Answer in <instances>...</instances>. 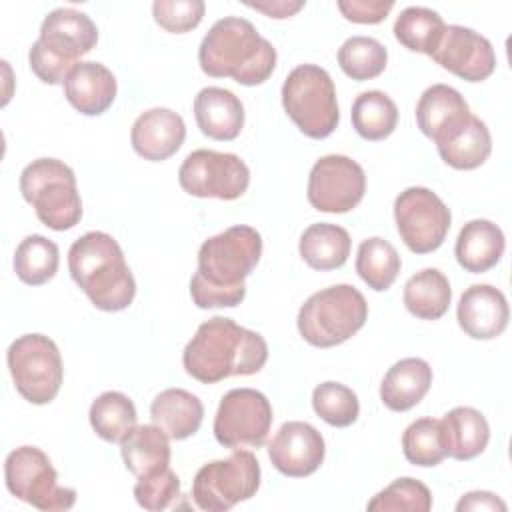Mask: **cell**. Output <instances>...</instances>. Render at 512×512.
I'll return each mask as SVG.
<instances>
[{
	"label": "cell",
	"instance_id": "32",
	"mask_svg": "<svg viewBox=\"0 0 512 512\" xmlns=\"http://www.w3.org/2000/svg\"><path fill=\"white\" fill-rule=\"evenodd\" d=\"M400 266V254L388 240L374 236L360 242L356 254V272L364 284H368V288L376 292L388 290L396 282Z\"/></svg>",
	"mask_w": 512,
	"mask_h": 512
},
{
	"label": "cell",
	"instance_id": "29",
	"mask_svg": "<svg viewBox=\"0 0 512 512\" xmlns=\"http://www.w3.org/2000/svg\"><path fill=\"white\" fill-rule=\"evenodd\" d=\"M402 300L412 316L420 320H438L448 312L452 288L444 272L438 268H424L406 280Z\"/></svg>",
	"mask_w": 512,
	"mask_h": 512
},
{
	"label": "cell",
	"instance_id": "38",
	"mask_svg": "<svg viewBox=\"0 0 512 512\" xmlns=\"http://www.w3.org/2000/svg\"><path fill=\"white\" fill-rule=\"evenodd\" d=\"M314 412L330 426L346 428L358 420L360 402L352 388L340 382H322L312 392Z\"/></svg>",
	"mask_w": 512,
	"mask_h": 512
},
{
	"label": "cell",
	"instance_id": "40",
	"mask_svg": "<svg viewBox=\"0 0 512 512\" xmlns=\"http://www.w3.org/2000/svg\"><path fill=\"white\" fill-rule=\"evenodd\" d=\"M134 498L144 510L158 512V510L174 508L182 498L180 480L176 472L170 470V466L156 474L142 476L134 484Z\"/></svg>",
	"mask_w": 512,
	"mask_h": 512
},
{
	"label": "cell",
	"instance_id": "16",
	"mask_svg": "<svg viewBox=\"0 0 512 512\" xmlns=\"http://www.w3.org/2000/svg\"><path fill=\"white\" fill-rule=\"evenodd\" d=\"M430 58L466 82H482L496 68V54L490 40L458 24L444 28Z\"/></svg>",
	"mask_w": 512,
	"mask_h": 512
},
{
	"label": "cell",
	"instance_id": "34",
	"mask_svg": "<svg viewBox=\"0 0 512 512\" xmlns=\"http://www.w3.org/2000/svg\"><path fill=\"white\" fill-rule=\"evenodd\" d=\"M60 264L58 246L40 234L26 236L14 252V272L28 286H42L54 278Z\"/></svg>",
	"mask_w": 512,
	"mask_h": 512
},
{
	"label": "cell",
	"instance_id": "18",
	"mask_svg": "<svg viewBox=\"0 0 512 512\" xmlns=\"http://www.w3.org/2000/svg\"><path fill=\"white\" fill-rule=\"evenodd\" d=\"M506 296L490 284H472L458 300L456 320L464 334L476 340H492L508 326Z\"/></svg>",
	"mask_w": 512,
	"mask_h": 512
},
{
	"label": "cell",
	"instance_id": "30",
	"mask_svg": "<svg viewBox=\"0 0 512 512\" xmlns=\"http://www.w3.org/2000/svg\"><path fill=\"white\" fill-rule=\"evenodd\" d=\"M436 148L448 166L456 170H474L488 160L492 152V136L480 118L470 116L454 136L436 144Z\"/></svg>",
	"mask_w": 512,
	"mask_h": 512
},
{
	"label": "cell",
	"instance_id": "41",
	"mask_svg": "<svg viewBox=\"0 0 512 512\" xmlns=\"http://www.w3.org/2000/svg\"><path fill=\"white\" fill-rule=\"evenodd\" d=\"M202 0H156L152 4V16L160 28L172 34H184L194 30L204 16Z\"/></svg>",
	"mask_w": 512,
	"mask_h": 512
},
{
	"label": "cell",
	"instance_id": "25",
	"mask_svg": "<svg viewBox=\"0 0 512 512\" xmlns=\"http://www.w3.org/2000/svg\"><path fill=\"white\" fill-rule=\"evenodd\" d=\"M446 456L472 460L482 454L490 440V426L484 414L472 406H456L440 420Z\"/></svg>",
	"mask_w": 512,
	"mask_h": 512
},
{
	"label": "cell",
	"instance_id": "10",
	"mask_svg": "<svg viewBox=\"0 0 512 512\" xmlns=\"http://www.w3.org/2000/svg\"><path fill=\"white\" fill-rule=\"evenodd\" d=\"M260 488V464L250 450H234L226 460L204 464L192 480V500L200 510L226 512L250 500Z\"/></svg>",
	"mask_w": 512,
	"mask_h": 512
},
{
	"label": "cell",
	"instance_id": "17",
	"mask_svg": "<svg viewBox=\"0 0 512 512\" xmlns=\"http://www.w3.org/2000/svg\"><path fill=\"white\" fill-rule=\"evenodd\" d=\"M326 444L322 434L308 422H284L268 444V458L272 466L290 478H304L314 474L324 462Z\"/></svg>",
	"mask_w": 512,
	"mask_h": 512
},
{
	"label": "cell",
	"instance_id": "2",
	"mask_svg": "<svg viewBox=\"0 0 512 512\" xmlns=\"http://www.w3.org/2000/svg\"><path fill=\"white\" fill-rule=\"evenodd\" d=\"M266 360L268 344L264 336L224 316L202 322L182 352L184 370L202 384L256 374Z\"/></svg>",
	"mask_w": 512,
	"mask_h": 512
},
{
	"label": "cell",
	"instance_id": "22",
	"mask_svg": "<svg viewBox=\"0 0 512 512\" xmlns=\"http://www.w3.org/2000/svg\"><path fill=\"white\" fill-rule=\"evenodd\" d=\"M194 118L204 136L230 142L244 128V106L234 92L206 86L194 98Z\"/></svg>",
	"mask_w": 512,
	"mask_h": 512
},
{
	"label": "cell",
	"instance_id": "42",
	"mask_svg": "<svg viewBox=\"0 0 512 512\" xmlns=\"http://www.w3.org/2000/svg\"><path fill=\"white\" fill-rule=\"evenodd\" d=\"M394 8V2H368V0H340L338 10L342 16L356 24H378Z\"/></svg>",
	"mask_w": 512,
	"mask_h": 512
},
{
	"label": "cell",
	"instance_id": "3",
	"mask_svg": "<svg viewBox=\"0 0 512 512\" xmlns=\"http://www.w3.org/2000/svg\"><path fill=\"white\" fill-rule=\"evenodd\" d=\"M198 62L212 78H232L242 86L264 84L276 68V48L256 26L238 16L212 24L198 48Z\"/></svg>",
	"mask_w": 512,
	"mask_h": 512
},
{
	"label": "cell",
	"instance_id": "27",
	"mask_svg": "<svg viewBox=\"0 0 512 512\" xmlns=\"http://www.w3.org/2000/svg\"><path fill=\"white\" fill-rule=\"evenodd\" d=\"M152 424L160 426L170 440H186L198 432L204 406L200 398L182 388L162 390L150 404Z\"/></svg>",
	"mask_w": 512,
	"mask_h": 512
},
{
	"label": "cell",
	"instance_id": "12",
	"mask_svg": "<svg viewBox=\"0 0 512 512\" xmlns=\"http://www.w3.org/2000/svg\"><path fill=\"white\" fill-rule=\"evenodd\" d=\"M272 404L254 388L228 390L214 416V436L230 450L264 446L272 428Z\"/></svg>",
	"mask_w": 512,
	"mask_h": 512
},
{
	"label": "cell",
	"instance_id": "39",
	"mask_svg": "<svg viewBox=\"0 0 512 512\" xmlns=\"http://www.w3.org/2000/svg\"><path fill=\"white\" fill-rule=\"evenodd\" d=\"M366 508L370 512H428L432 508V494L420 480L404 476L380 490Z\"/></svg>",
	"mask_w": 512,
	"mask_h": 512
},
{
	"label": "cell",
	"instance_id": "6",
	"mask_svg": "<svg viewBox=\"0 0 512 512\" xmlns=\"http://www.w3.org/2000/svg\"><path fill=\"white\" fill-rule=\"evenodd\" d=\"M368 318V302L350 284L314 292L298 310V332L316 348H332L352 338Z\"/></svg>",
	"mask_w": 512,
	"mask_h": 512
},
{
	"label": "cell",
	"instance_id": "8",
	"mask_svg": "<svg viewBox=\"0 0 512 512\" xmlns=\"http://www.w3.org/2000/svg\"><path fill=\"white\" fill-rule=\"evenodd\" d=\"M282 106L298 130L314 140L330 136L340 120L330 74L316 64H300L282 84Z\"/></svg>",
	"mask_w": 512,
	"mask_h": 512
},
{
	"label": "cell",
	"instance_id": "26",
	"mask_svg": "<svg viewBox=\"0 0 512 512\" xmlns=\"http://www.w3.org/2000/svg\"><path fill=\"white\" fill-rule=\"evenodd\" d=\"M118 444L126 470L136 478L170 466V436L156 424L134 426Z\"/></svg>",
	"mask_w": 512,
	"mask_h": 512
},
{
	"label": "cell",
	"instance_id": "9",
	"mask_svg": "<svg viewBox=\"0 0 512 512\" xmlns=\"http://www.w3.org/2000/svg\"><path fill=\"white\" fill-rule=\"evenodd\" d=\"M14 388L30 404H48L62 386V356L56 342L44 334H24L6 352Z\"/></svg>",
	"mask_w": 512,
	"mask_h": 512
},
{
	"label": "cell",
	"instance_id": "36",
	"mask_svg": "<svg viewBox=\"0 0 512 512\" xmlns=\"http://www.w3.org/2000/svg\"><path fill=\"white\" fill-rule=\"evenodd\" d=\"M388 62V50L376 38L352 36L338 48V64L342 72L356 80H372L380 76Z\"/></svg>",
	"mask_w": 512,
	"mask_h": 512
},
{
	"label": "cell",
	"instance_id": "5",
	"mask_svg": "<svg viewBox=\"0 0 512 512\" xmlns=\"http://www.w3.org/2000/svg\"><path fill=\"white\" fill-rule=\"evenodd\" d=\"M98 42V28L88 14L74 8H56L46 14L40 36L28 52L32 72L44 84H64L78 58Z\"/></svg>",
	"mask_w": 512,
	"mask_h": 512
},
{
	"label": "cell",
	"instance_id": "23",
	"mask_svg": "<svg viewBox=\"0 0 512 512\" xmlns=\"http://www.w3.org/2000/svg\"><path fill=\"white\" fill-rule=\"evenodd\" d=\"M432 386V368L422 358H402L388 368L380 384V400L392 412L414 408Z\"/></svg>",
	"mask_w": 512,
	"mask_h": 512
},
{
	"label": "cell",
	"instance_id": "28",
	"mask_svg": "<svg viewBox=\"0 0 512 512\" xmlns=\"http://www.w3.org/2000/svg\"><path fill=\"white\" fill-rule=\"evenodd\" d=\"M350 246L352 240L346 228L330 222H316L302 232L298 250L310 268L326 272L346 264Z\"/></svg>",
	"mask_w": 512,
	"mask_h": 512
},
{
	"label": "cell",
	"instance_id": "7",
	"mask_svg": "<svg viewBox=\"0 0 512 512\" xmlns=\"http://www.w3.org/2000/svg\"><path fill=\"white\" fill-rule=\"evenodd\" d=\"M20 192L34 208L38 220L50 230H70L82 218L76 174L62 160H32L20 174Z\"/></svg>",
	"mask_w": 512,
	"mask_h": 512
},
{
	"label": "cell",
	"instance_id": "20",
	"mask_svg": "<svg viewBox=\"0 0 512 512\" xmlns=\"http://www.w3.org/2000/svg\"><path fill=\"white\" fill-rule=\"evenodd\" d=\"M470 116L464 96L448 84H432L416 104V124L436 144L454 136Z\"/></svg>",
	"mask_w": 512,
	"mask_h": 512
},
{
	"label": "cell",
	"instance_id": "1",
	"mask_svg": "<svg viewBox=\"0 0 512 512\" xmlns=\"http://www.w3.org/2000/svg\"><path fill=\"white\" fill-rule=\"evenodd\" d=\"M262 256V236L252 226H230L210 236L198 250V270L190 280L192 302L202 308H234L246 296L244 280Z\"/></svg>",
	"mask_w": 512,
	"mask_h": 512
},
{
	"label": "cell",
	"instance_id": "31",
	"mask_svg": "<svg viewBox=\"0 0 512 512\" xmlns=\"http://www.w3.org/2000/svg\"><path fill=\"white\" fill-rule=\"evenodd\" d=\"M350 116L354 130L370 142L388 138L398 124L396 102L382 90H368L358 94Z\"/></svg>",
	"mask_w": 512,
	"mask_h": 512
},
{
	"label": "cell",
	"instance_id": "24",
	"mask_svg": "<svg viewBox=\"0 0 512 512\" xmlns=\"http://www.w3.org/2000/svg\"><path fill=\"white\" fill-rule=\"evenodd\" d=\"M504 248H506V240L500 226L490 220L478 218L462 226L456 238L454 254L458 264L466 272L482 274L500 262Z\"/></svg>",
	"mask_w": 512,
	"mask_h": 512
},
{
	"label": "cell",
	"instance_id": "11",
	"mask_svg": "<svg viewBox=\"0 0 512 512\" xmlns=\"http://www.w3.org/2000/svg\"><path fill=\"white\" fill-rule=\"evenodd\" d=\"M4 480L12 496L42 512L70 510L76 502V490L58 484L50 458L36 446H20L6 456Z\"/></svg>",
	"mask_w": 512,
	"mask_h": 512
},
{
	"label": "cell",
	"instance_id": "19",
	"mask_svg": "<svg viewBox=\"0 0 512 512\" xmlns=\"http://www.w3.org/2000/svg\"><path fill=\"white\" fill-rule=\"evenodd\" d=\"M186 138L182 116L170 108H150L142 112L130 130L134 152L150 162H162L174 156Z\"/></svg>",
	"mask_w": 512,
	"mask_h": 512
},
{
	"label": "cell",
	"instance_id": "21",
	"mask_svg": "<svg viewBox=\"0 0 512 512\" xmlns=\"http://www.w3.org/2000/svg\"><path fill=\"white\" fill-rule=\"evenodd\" d=\"M116 78L100 62H78L64 80V96L84 116L104 114L116 98Z\"/></svg>",
	"mask_w": 512,
	"mask_h": 512
},
{
	"label": "cell",
	"instance_id": "37",
	"mask_svg": "<svg viewBox=\"0 0 512 512\" xmlns=\"http://www.w3.org/2000/svg\"><path fill=\"white\" fill-rule=\"evenodd\" d=\"M402 452L414 466H438L446 458L440 420L418 418L402 434Z\"/></svg>",
	"mask_w": 512,
	"mask_h": 512
},
{
	"label": "cell",
	"instance_id": "44",
	"mask_svg": "<svg viewBox=\"0 0 512 512\" xmlns=\"http://www.w3.org/2000/svg\"><path fill=\"white\" fill-rule=\"evenodd\" d=\"M246 6L264 12L270 18L282 20V18H290L294 16L300 8H304V2H284V0H276V2H246Z\"/></svg>",
	"mask_w": 512,
	"mask_h": 512
},
{
	"label": "cell",
	"instance_id": "35",
	"mask_svg": "<svg viewBox=\"0 0 512 512\" xmlns=\"http://www.w3.org/2000/svg\"><path fill=\"white\" fill-rule=\"evenodd\" d=\"M444 28L446 24L438 12L424 6H408L394 22V36L404 48L432 56Z\"/></svg>",
	"mask_w": 512,
	"mask_h": 512
},
{
	"label": "cell",
	"instance_id": "4",
	"mask_svg": "<svg viewBox=\"0 0 512 512\" xmlns=\"http://www.w3.org/2000/svg\"><path fill=\"white\" fill-rule=\"evenodd\" d=\"M68 270L90 302L104 312L126 310L136 296V280L116 238L86 232L68 250Z\"/></svg>",
	"mask_w": 512,
	"mask_h": 512
},
{
	"label": "cell",
	"instance_id": "15",
	"mask_svg": "<svg viewBox=\"0 0 512 512\" xmlns=\"http://www.w3.org/2000/svg\"><path fill=\"white\" fill-rule=\"evenodd\" d=\"M364 192L366 174L356 160L342 154H328L314 162L306 196L318 212H350L360 204Z\"/></svg>",
	"mask_w": 512,
	"mask_h": 512
},
{
	"label": "cell",
	"instance_id": "14",
	"mask_svg": "<svg viewBox=\"0 0 512 512\" xmlns=\"http://www.w3.org/2000/svg\"><path fill=\"white\" fill-rule=\"evenodd\" d=\"M394 220L404 244L414 254H428L442 246L452 214L430 188L410 186L394 200Z\"/></svg>",
	"mask_w": 512,
	"mask_h": 512
},
{
	"label": "cell",
	"instance_id": "13",
	"mask_svg": "<svg viewBox=\"0 0 512 512\" xmlns=\"http://www.w3.org/2000/svg\"><path fill=\"white\" fill-rule=\"evenodd\" d=\"M178 182L196 198L236 200L248 190L250 170L236 154L198 148L180 164Z\"/></svg>",
	"mask_w": 512,
	"mask_h": 512
},
{
	"label": "cell",
	"instance_id": "43",
	"mask_svg": "<svg viewBox=\"0 0 512 512\" xmlns=\"http://www.w3.org/2000/svg\"><path fill=\"white\" fill-rule=\"evenodd\" d=\"M456 510L458 512H464V510H500V512H506V502L502 498H498L496 494H492V492L474 490V492L464 494L458 500Z\"/></svg>",
	"mask_w": 512,
	"mask_h": 512
},
{
	"label": "cell",
	"instance_id": "33",
	"mask_svg": "<svg viewBox=\"0 0 512 512\" xmlns=\"http://www.w3.org/2000/svg\"><path fill=\"white\" fill-rule=\"evenodd\" d=\"M92 430L106 442H120L138 420L134 402L116 390L102 392L88 412Z\"/></svg>",
	"mask_w": 512,
	"mask_h": 512
}]
</instances>
